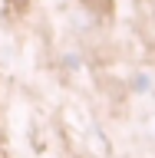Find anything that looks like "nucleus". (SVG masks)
Listing matches in <instances>:
<instances>
[{"label":"nucleus","mask_w":155,"mask_h":158,"mask_svg":"<svg viewBox=\"0 0 155 158\" xmlns=\"http://www.w3.org/2000/svg\"><path fill=\"white\" fill-rule=\"evenodd\" d=\"M83 3H93V0H83Z\"/></svg>","instance_id":"obj_1"}]
</instances>
